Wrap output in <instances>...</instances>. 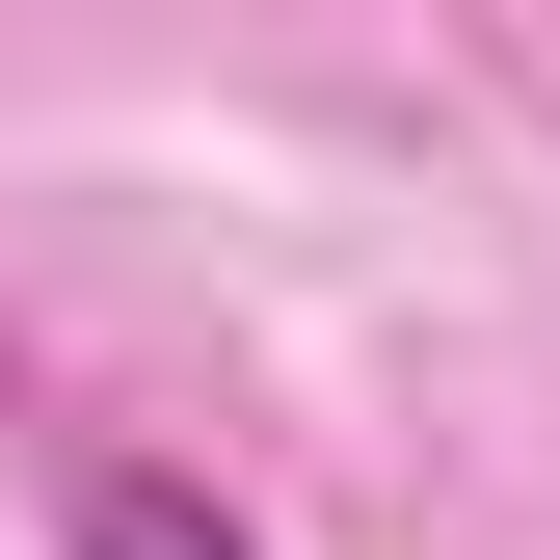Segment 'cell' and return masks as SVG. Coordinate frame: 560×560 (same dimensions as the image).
<instances>
[{"label": "cell", "instance_id": "obj_1", "mask_svg": "<svg viewBox=\"0 0 560 560\" xmlns=\"http://www.w3.org/2000/svg\"><path fill=\"white\" fill-rule=\"evenodd\" d=\"M81 560H267V534L214 508V480H161V454H107V480H81Z\"/></svg>", "mask_w": 560, "mask_h": 560}]
</instances>
